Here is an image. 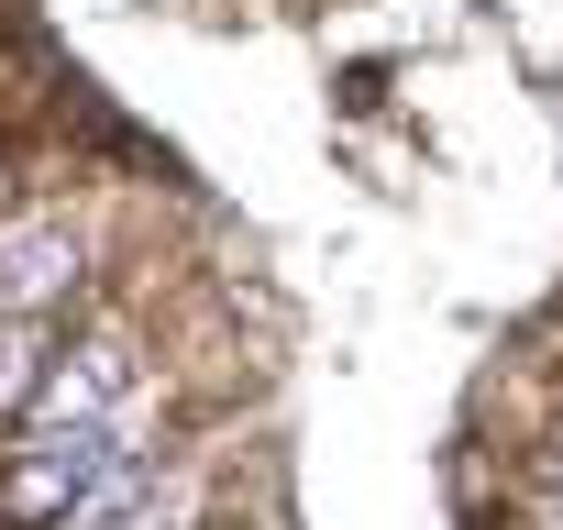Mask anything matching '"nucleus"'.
Here are the masks:
<instances>
[{"label":"nucleus","instance_id":"2","mask_svg":"<svg viewBox=\"0 0 563 530\" xmlns=\"http://www.w3.org/2000/svg\"><path fill=\"white\" fill-rule=\"evenodd\" d=\"M78 288V232L34 221V232H0V321H45Z\"/></svg>","mask_w":563,"mask_h":530},{"label":"nucleus","instance_id":"1","mask_svg":"<svg viewBox=\"0 0 563 530\" xmlns=\"http://www.w3.org/2000/svg\"><path fill=\"white\" fill-rule=\"evenodd\" d=\"M122 398H133V343L122 332H100V343H78L45 387H34V409H23V442H56V431H100V420H122Z\"/></svg>","mask_w":563,"mask_h":530},{"label":"nucleus","instance_id":"3","mask_svg":"<svg viewBox=\"0 0 563 530\" xmlns=\"http://www.w3.org/2000/svg\"><path fill=\"white\" fill-rule=\"evenodd\" d=\"M56 376L45 354V321H0V409H34V387Z\"/></svg>","mask_w":563,"mask_h":530}]
</instances>
